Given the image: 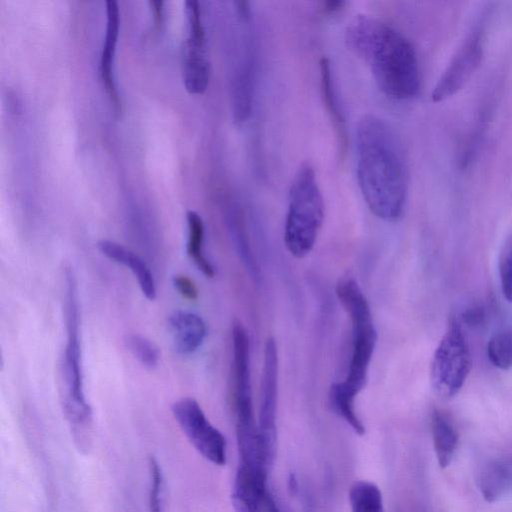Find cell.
I'll list each match as a JSON object with an SVG mask.
<instances>
[{
  "mask_svg": "<svg viewBox=\"0 0 512 512\" xmlns=\"http://www.w3.org/2000/svg\"><path fill=\"white\" fill-rule=\"evenodd\" d=\"M357 178L370 211L397 220L407 197V167L400 140L384 119L362 117L357 126Z\"/></svg>",
  "mask_w": 512,
  "mask_h": 512,
  "instance_id": "1",
  "label": "cell"
},
{
  "mask_svg": "<svg viewBox=\"0 0 512 512\" xmlns=\"http://www.w3.org/2000/svg\"><path fill=\"white\" fill-rule=\"evenodd\" d=\"M345 42L367 64L386 96L407 100L417 95L420 89L417 55L400 31L377 18L358 15L346 29Z\"/></svg>",
  "mask_w": 512,
  "mask_h": 512,
  "instance_id": "2",
  "label": "cell"
},
{
  "mask_svg": "<svg viewBox=\"0 0 512 512\" xmlns=\"http://www.w3.org/2000/svg\"><path fill=\"white\" fill-rule=\"evenodd\" d=\"M335 293L351 322L352 351L345 379L329 389V403L359 435L365 427L355 410V398L365 387L368 369L377 342V332L372 321L369 303L358 283L353 278L338 281Z\"/></svg>",
  "mask_w": 512,
  "mask_h": 512,
  "instance_id": "3",
  "label": "cell"
},
{
  "mask_svg": "<svg viewBox=\"0 0 512 512\" xmlns=\"http://www.w3.org/2000/svg\"><path fill=\"white\" fill-rule=\"evenodd\" d=\"M64 320L66 346L64 351L63 373L65 396L63 409L71 426L76 446L82 452L90 448V426L92 409L84 393L82 352L79 337L80 313L78 286L71 267L65 268Z\"/></svg>",
  "mask_w": 512,
  "mask_h": 512,
  "instance_id": "4",
  "label": "cell"
},
{
  "mask_svg": "<svg viewBox=\"0 0 512 512\" xmlns=\"http://www.w3.org/2000/svg\"><path fill=\"white\" fill-rule=\"evenodd\" d=\"M324 200L315 171L302 164L289 189L288 210L284 226V243L296 258H304L313 249L324 221Z\"/></svg>",
  "mask_w": 512,
  "mask_h": 512,
  "instance_id": "5",
  "label": "cell"
},
{
  "mask_svg": "<svg viewBox=\"0 0 512 512\" xmlns=\"http://www.w3.org/2000/svg\"><path fill=\"white\" fill-rule=\"evenodd\" d=\"M471 366L469 346L459 323L453 319L431 361L430 382L435 394L443 399L455 396L462 388Z\"/></svg>",
  "mask_w": 512,
  "mask_h": 512,
  "instance_id": "6",
  "label": "cell"
},
{
  "mask_svg": "<svg viewBox=\"0 0 512 512\" xmlns=\"http://www.w3.org/2000/svg\"><path fill=\"white\" fill-rule=\"evenodd\" d=\"M172 414L191 445L209 462L226 463V439L207 419L199 403L184 397L172 405Z\"/></svg>",
  "mask_w": 512,
  "mask_h": 512,
  "instance_id": "7",
  "label": "cell"
},
{
  "mask_svg": "<svg viewBox=\"0 0 512 512\" xmlns=\"http://www.w3.org/2000/svg\"><path fill=\"white\" fill-rule=\"evenodd\" d=\"M234 406L236 434L258 431L254 418L251 377L250 340L246 328L239 321L232 326Z\"/></svg>",
  "mask_w": 512,
  "mask_h": 512,
  "instance_id": "8",
  "label": "cell"
},
{
  "mask_svg": "<svg viewBox=\"0 0 512 512\" xmlns=\"http://www.w3.org/2000/svg\"><path fill=\"white\" fill-rule=\"evenodd\" d=\"M188 36L183 49V81L191 94H202L209 83L210 63L201 9L197 1H186Z\"/></svg>",
  "mask_w": 512,
  "mask_h": 512,
  "instance_id": "9",
  "label": "cell"
},
{
  "mask_svg": "<svg viewBox=\"0 0 512 512\" xmlns=\"http://www.w3.org/2000/svg\"><path fill=\"white\" fill-rule=\"evenodd\" d=\"M278 368L277 344L273 337H268L264 344L257 427L263 450L270 464L276 449Z\"/></svg>",
  "mask_w": 512,
  "mask_h": 512,
  "instance_id": "10",
  "label": "cell"
},
{
  "mask_svg": "<svg viewBox=\"0 0 512 512\" xmlns=\"http://www.w3.org/2000/svg\"><path fill=\"white\" fill-rule=\"evenodd\" d=\"M482 42L481 30L472 31L463 41L431 93L434 102L451 97L465 86L481 63Z\"/></svg>",
  "mask_w": 512,
  "mask_h": 512,
  "instance_id": "11",
  "label": "cell"
},
{
  "mask_svg": "<svg viewBox=\"0 0 512 512\" xmlns=\"http://www.w3.org/2000/svg\"><path fill=\"white\" fill-rule=\"evenodd\" d=\"M168 328L175 350L182 355H189L198 350L207 335V326L203 318L182 309L174 310L169 315Z\"/></svg>",
  "mask_w": 512,
  "mask_h": 512,
  "instance_id": "12",
  "label": "cell"
},
{
  "mask_svg": "<svg viewBox=\"0 0 512 512\" xmlns=\"http://www.w3.org/2000/svg\"><path fill=\"white\" fill-rule=\"evenodd\" d=\"M97 247L106 258L124 265L134 274L143 295L148 300L156 298L157 290L153 274L139 255L117 242L106 239L100 240Z\"/></svg>",
  "mask_w": 512,
  "mask_h": 512,
  "instance_id": "13",
  "label": "cell"
},
{
  "mask_svg": "<svg viewBox=\"0 0 512 512\" xmlns=\"http://www.w3.org/2000/svg\"><path fill=\"white\" fill-rule=\"evenodd\" d=\"M106 32L100 60V74L106 92L115 106H119V96L114 77V61L119 36L120 14L116 1L106 2Z\"/></svg>",
  "mask_w": 512,
  "mask_h": 512,
  "instance_id": "14",
  "label": "cell"
},
{
  "mask_svg": "<svg viewBox=\"0 0 512 512\" xmlns=\"http://www.w3.org/2000/svg\"><path fill=\"white\" fill-rule=\"evenodd\" d=\"M431 432L437 462L442 469L453 461L458 447V433L450 418L441 410L431 414Z\"/></svg>",
  "mask_w": 512,
  "mask_h": 512,
  "instance_id": "15",
  "label": "cell"
},
{
  "mask_svg": "<svg viewBox=\"0 0 512 512\" xmlns=\"http://www.w3.org/2000/svg\"><path fill=\"white\" fill-rule=\"evenodd\" d=\"M479 487L486 501H498L512 488V465L505 461L487 464L481 472Z\"/></svg>",
  "mask_w": 512,
  "mask_h": 512,
  "instance_id": "16",
  "label": "cell"
},
{
  "mask_svg": "<svg viewBox=\"0 0 512 512\" xmlns=\"http://www.w3.org/2000/svg\"><path fill=\"white\" fill-rule=\"evenodd\" d=\"M319 67L323 102L336 129L340 146L344 149L346 145L345 119L340 109V104L338 103L329 59L322 57L319 62Z\"/></svg>",
  "mask_w": 512,
  "mask_h": 512,
  "instance_id": "17",
  "label": "cell"
},
{
  "mask_svg": "<svg viewBox=\"0 0 512 512\" xmlns=\"http://www.w3.org/2000/svg\"><path fill=\"white\" fill-rule=\"evenodd\" d=\"M188 240L187 254L196 267L206 276L212 278L216 274L215 267L204 251L205 226L201 216L195 211L187 213Z\"/></svg>",
  "mask_w": 512,
  "mask_h": 512,
  "instance_id": "18",
  "label": "cell"
},
{
  "mask_svg": "<svg viewBox=\"0 0 512 512\" xmlns=\"http://www.w3.org/2000/svg\"><path fill=\"white\" fill-rule=\"evenodd\" d=\"M351 512H385L382 493L369 481L355 482L349 491Z\"/></svg>",
  "mask_w": 512,
  "mask_h": 512,
  "instance_id": "19",
  "label": "cell"
},
{
  "mask_svg": "<svg viewBox=\"0 0 512 512\" xmlns=\"http://www.w3.org/2000/svg\"><path fill=\"white\" fill-rule=\"evenodd\" d=\"M125 344L134 358L146 369H155L160 361V351L156 344L140 334H129Z\"/></svg>",
  "mask_w": 512,
  "mask_h": 512,
  "instance_id": "20",
  "label": "cell"
},
{
  "mask_svg": "<svg viewBox=\"0 0 512 512\" xmlns=\"http://www.w3.org/2000/svg\"><path fill=\"white\" fill-rule=\"evenodd\" d=\"M487 356L497 368L507 370L512 367V332L501 331L494 334L487 344Z\"/></svg>",
  "mask_w": 512,
  "mask_h": 512,
  "instance_id": "21",
  "label": "cell"
},
{
  "mask_svg": "<svg viewBox=\"0 0 512 512\" xmlns=\"http://www.w3.org/2000/svg\"><path fill=\"white\" fill-rule=\"evenodd\" d=\"M498 267L502 293L509 302H512V235L502 244Z\"/></svg>",
  "mask_w": 512,
  "mask_h": 512,
  "instance_id": "22",
  "label": "cell"
},
{
  "mask_svg": "<svg viewBox=\"0 0 512 512\" xmlns=\"http://www.w3.org/2000/svg\"><path fill=\"white\" fill-rule=\"evenodd\" d=\"M150 491L149 512H164L163 475L161 467L155 458L149 461Z\"/></svg>",
  "mask_w": 512,
  "mask_h": 512,
  "instance_id": "23",
  "label": "cell"
},
{
  "mask_svg": "<svg viewBox=\"0 0 512 512\" xmlns=\"http://www.w3.org/2000/svg\"><path fill=\"white\" fill-rule=\"evenodd\" d=\"M173 286L182 297L188 300H196L198 298V289L195 283L185 275L174 276Z\"/></svg>",
  "mask_w": 512,
  "mask_h": 512,
  "instance_id": "24",
  "label": "cell"
},
{
  "mask_svg": "<svg viewBox=\"0 0 512 512\" xmlns=\"http://www.w3.org/2000/svg\"><path fill=\"white\" fill-rule=\"evenodd\" d=\"M485 316L480 305H472L462 313V320L470 327H479L485 322Z\"/></svg>",
  "mask_w": 512,
  "mask_h": 512,
  "instance_id": "25",
  "label": "cell"
},
{
  "mask_svg": "<svg viewBox=\"0 0 512 512\" xmlns=\"http://www.w3.org/2000/svg\"><path fill=\"white\" fill-rule=\"evenodd\" d=\"M151 10L153 12L154 16V23L157 28H160V26L163 23L164 18V8H163V2L162 1H150Z\"/></svg>",
  "mask_w": 512,
  "mask_h": 512,
  "instance_id": "26",
  "label": "cell"
},
{
  "mask_svg": "<svg viewBox=\"0 0 512 512\" xmlns=\"http://www.w3.org/2000/svg\"><path fill=\"white\" fill-rule=\"evenodd\" d=\"M259 512H280L274 498L267 492L260 507Z\"/></svg>",
  "mask_w": 512,
  "mask_h": 512,
  "instance_id": "27",
  "label": "cell"
},
{
  "mask_svg": "<svg viewBox=\"0 0 512 512\" xmlns=\"http://www.w3.org/2000/svg\"><path fill=\"white\" fill-rule=\"evenodd\" d=\"M344 4L343 1H327L323 3V9L328 13H333L340 10Z\"/></svg>",
  "mask_w": 512,
  "mask_h": 512,
  "instance_id": "28",
  "label": "cell"
}]
</instances>
